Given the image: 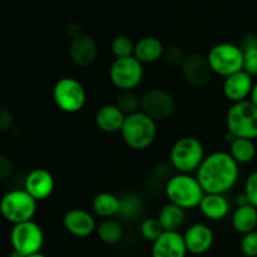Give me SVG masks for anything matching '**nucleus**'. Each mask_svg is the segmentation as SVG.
<instances>
[{
  "label": "nucleus",
  "instance_id": "1",
  "mask_svg": "<svg viewBox=\"0 0 257 257\" xmlns=\"http://www.w3.org/2000/svg\"><path fill=\"white\" fill-rule=\"evenodd\" d=\"M238 163L228 152H213L206 156L196 178L205 193L225 195L232 190L240 177Z\"/></svg>",
  "mask_w": 257,
  "mask_h": 257
},
{
  "label": "nucleus",
  "instance_id": "2",
  "mask_svg": "<svg viewBox=\"0 0 257 257\" xmlns=\"http://www.w3.org/2000/svg\"><path fill=\"white\" fill-rule=\"evenodd\" d=\"M166 197L171 203L183 210H191L200 206L205 191L196 177L188 173H177L167 180L165 185Z\"/></svg>",
  "mask_w": 257,
  "mask_h": 257
},
{
  "label": "nucleus",
  "instance_id": "3",
  "mask_svg": "<svg viewBox=\"0 0 257 257\" xmlns=\"http://www.w3.org/2000/svg\"><path fill=\"white\" fill-rule=\"evenodd\" d=\"M120 136L125 145L132 150H147L157 137V122L141 110L125 117Z\"/></svg>",
  "mask_w": 257,
  "mask_h": 257
},
{
  "label": "nucleus",
  "instance_id": "4",
  "mask_svg": "<svg viewBox=\"0 0 257 257\" xmlns=\"http://www.w3.org/2000/svg\"><path fill=\"white\" fill-rule=\"evenodd\" d=\"M205 148L195 137H182L173 143L170 151V162L177 173L197 172L205 160Z\"/></svg>",
  "mask_w": 257,
  "mask_h": 257
},
{
  "label": "nucleus",
  "instance_id": "5",
  "mask_svg": "<svg viewBox=\"0 0 257 257\" xmlns=\"http://www.w3.org/2000/svg\"><path fill=\"white\" fill-rule=\"evenodd\" d=\"M226 128L236 138L256 140L257 138V107L250 102L233 103L226 113Z\"/></svg>",
  "mask_w": 257,
  "mask_h": 257
},
{
  "label": "nucleus",
  "instance_id": "6",
  "mask_svg": "<svg viewBox=\"0 0 257 257\" xmlns=\"http://www.w3.org/2000/svg\"><path fill=\"white\" fill-rule=\"evenodd\" d=\"M37 202L25 190H13L0 200V213L13 225L28 222L37 213Z\"/></svg>",
  "mask_w": 257,
  "mask_h": 257
},
{
  "label": "nucleus",
  "instance_id": "7",
  "mask_svg": "<svg viewBox=\"0 0 257 257\" xmlns=\"http://www.w3.org/2000/svg\"><path fill=\"white\" fill-rule=\"evenodd\" d=\"M207 60L213 74L226 78L243 70V52L232 43H220L210 49Z\"/></svg>",
  "mask_w": 257,
  "mask_h": 257
},
{
  "label": "nucleus",
  "instance_id": "8",
  "mask_svg": "<svg viewBox=\"0 0 257 257\" xmlns=\"http://www.w3.org/2000/svg\"><path fill=\"white\" fill-rule=\"evenodd\" d=\"M53 100L62 112L78 113L87 103V92L82 83L73 77L57 80L53 87Z\"/></svg>",
  "mask_w": 257,
  "mask_h": 257
},
{
  "label": "nucleus",
  "instance_id": "9",
  "mask_svg": "<svg viewBox=\"0 0 257 257\" xmlns=\"http://www.w3.org/2000/svg\"><path fill=\"white\" fill-rule=\"evenodd\" d=\"M145 77L143 64L135 57L114 59L109 68V79L120 92L135 90L142 83Z\"/></svg>",
  "mask_w": 257,
  "mask_h": 257
},
{
  "label": "nucleus",
  "instance_id": "10",
  "mask_svg": "<svg viewBox=\"0 0 257 257\" xmlns=\"http://www.w3.org/2000/svg\"><path fill=\"white\" fill-rule=\"evenodd\" d=\"M10 243L13 250L24 256L40 252L44 245V232L42 227L33 220L18 223L14 225L10 232Z\"/></svg>",
  "mask_w": 257,
  "mask_h": 257
},
{
  "label": "nucleus",
  "instance_id": "11",
  "mask_svg": "<svg viewBox=\"0 0 257 257\" xmlns=\"http://www.w3.org/2000/svg\"><path fill=\"white\" fill-rule=\"evenodd\" d=\"M145 114L155 119L156 122H162L173 115L176 110V102L170 92L161 88H152L142 95V108Z\"/></svg>",
  "mask_w": 257,
  "mask_h": 257
},
{
  "label": "nucleus",
  "instance_id": "12",
  "mask_svg": "<svg viewBox=\"0 0 257 257\" xmlns=\"http://www.w3.org/2000/svg\"><path fill=\"white\" fill-rule=\"evenodd\" d=\"M180 69L186 82L193 87H205L211 82L213 75L207 57L197 53L186 55Z\"/></svg>",
  "mask_w": 257,
  "mask_h": 257
},
{
  "label": "nucleus",
  "instance_id": "13",
  "mask_svg": "<svg viewBox=\"0 0 257 257\" xmlns=\"http://www.w3.org/2000/svg\"><path fill=\"white\" fill-rule=\"evenodd\" d=\"M65 231L78 238L89 237L97 230L94 216L83 208H72L63 217Z\"/></svg>",
  "mask_w": 257,
  "mask_h": 257
},
{
  "label": "nucleus",
  "instance_id": "14",
  "mask_svg": "<svg viewBox=\"0 0 257 257\" xmlns=\"http://www.w3.org/2000/svg\"><path fill=\"white\" fill-rule=\"evenodd\" d=\"M69 57L77 67L88 68L95 63L98 58V44L90 35L80 34L73 38L69 43Z\"/></svg>",
  "mask_w": 257,
  "mask_h": 257
},
{
  "label": "nucleus",
  "instance_id": "15",
  "mask_svg": "<svg viewBox=\"0 0 257 257\" xmlns=\"http://www.w3.org/2000/svg\"><path fill=\"white\" fill-rule=\"evenodd\" d=\"M54 177L44 168H35L25 177L24 190L37 201L47 200L54 192Z\"/></svg>",
  "mask_w": 257,
  "mask_h": 257
},
{
  "label": "nucleus",
  "instance_id": "16",
  "mask_svg": "<svg viewBox=\"0 0 257 257\" xmlns=\"http://www.w3.org/2000/svg\"><path fill=\"white\" fill-rule=\"evenodd\" d=\"M186 247L193 255H203L211 250L215 241V235L206 223H193L183 233Z\"/></svg>",
  "mask_w": 257,
  "mask_h": 257
},
{
  "label": "nucleus",
  "instance_id": "17",
  "mask_svg": "<svg viewBox=\"0 0 257 257\" xmlns=\"http://www.w3.org/2000/svg\"><path fill=\"white\" fill-rule=\"evenodd\" d=\"M187 252L180 231H165L152 243V257H186Z\"/></svg>",
  "mask_w": 257,
  "mask_h": 257
},
{
  "label": "nucleus",
  "instance_id": "18",
  "mask_svg": "<svg viewBox=\"0 0 257 257\" xmlns=\"http://www.w3.org/2000/svg\"><path fill=\"white\" fill-rule=\"evenodd\" d=\"M253 80L250 74L241 70V72L235 73L232 75H228L225 78L222 84L223 95L227 98L230 102L238 103L247 100L250 97L251 90L253 87Z\"/></svg>",
  "mask_w": 257,
  "mask_h": 257
},
{
  "label": "nucleus",
  "instance_id": "19",
  "mask_svg": "<svg viewBox=\"0 0 257 257\" xmlns=\"http://www.w3.org/2000/svg\"><path fill=\"white\" fill-rule=\"evenodd\" d=\"M124 120L125 115L120 112L119 108L115 104L102 105L94 115V122L97 127L102 132L109 133V135L118 132L120 133Z\"/></svg>",
  "mask_w": 257,
  "mask_h": 257
},
{
  "label": "nucleus",
  "instance_id": "20",
  "mask_svg": "<svg viewBox=\"0 0 257 257\" xmlns=\"http://www.w3.org/2000/svg\"><path fill=\"white\" fill-rule=\"evenodd\" d=\"M198 208L208 220L220 221L223 220L230 212V202L225 195L205 193Z\"/></svg>",
  "mask_w": 257,
  "mask_h": 257
},
{
  "label": "nucleus",
  "instance_id": "21",
  "mask_svg": "<svg viewBox=\"0 0 257 257\" xmlns=\"http://www.w3.org/2000/svg\"><path fill=\"white\" fill-rule=\"evenodd\" d=\"M165 45L158 38L145 37L135 44V55L142 64H152L162 59Z\"/></svg>",
  "mask_w": 257,
  "mask_h": 257
},
{
  "label": "nucleus",
  "instance_id": "22",
  "mask_svg": "<svg viewBox=\"0 0 257 257\" xmlns=\"http://www.w3.org/2000/svg\"><path fill=\"white\" fill-rule=\"evenodd\" d=\"M231 223L233 230L242 236L257 230V208L251 205L237 206L231 217Z\"/></svg>",
  "mask_w": 257,
  "mask_h": 257
},
{
  "label": "nucleus",
  "instance_id": "23",
  "mask_svg": "<svg viewBox=\"0 0 257 257\" xmlns=\"http://www.w3.org/2000/svg\"><path fill=\"white\" fill-rule=\"evenodd\" d=\"M120 207V200L118 196L110 192H100L93 198L92 201V210L99 217L112 218L118 216Z\"/></svg>",
  "mask_w": 257,
  "mask_h": 257
},
{
  "label": "nucleus",
  "instance_id": "24",
  "mask_svg": "<svg viewBox=\"0 0 257 257\" xmlns=\"http://www.w3.org/2000/svg\"><path fill=\"white\" fill-rule=\"evenodd\" d=\"M157 218L165 231H180L186 221V210L168 202L161 208Z\"/></svg>",
  "mask_w": 257,
  "mask_h": 257
},
{
  "label": "nucleus",
  "instance_id": "25",
  "mask_svg": "<svg viewBox=\"0 0 257 257\" xmlns=\"http://www.w3.org/2000/svg\"><path fill=\"white\" fill-rule=\"evenodd\" d=\"M256 145L252 140L236 138L230 145V155L238 165L251 163L256 157Z\"/></svg>",
  "mask_w": 257,
  "mask_h": 257
},
{
  "label": "nucleus",
  "instance_id": "26",
  "mask_svg": "<svg viewBox=\"0 0 257 257\" xmlns=\"http://www.w3.org/2000/svg\"><path fill=\"white\" fill-rule=\"evenodd\" d=\"M120 207L118 216L125 221H136L141 217L143 213V201L142 198L135 193H127V195L119 197Z\"/></svg>",
  "mask_w": 257,
  "mask_h": 257
},
{
  "label": "nucleus",
  "instance_id": "27",
  "mask_svg": "<svg viewBox=\"0 0 257 257\" xmlns=\"http://www.w3.org/2000/svg\"><path fill=\"white\" fill-rule=\"evenodd\" d=\"M98 238L107 245H115L123 238V227L119 221L107 218L103 220L95 230Z\"/></svg>",
  "mask_w": 257,
  "mask_h": 257
},
{
  "label": "nucleus",
  "instance_id": "28",
  "mask_svg": "<svg viewBox=\"0 0 257 257\" xmlns=\"http://www.w3.org/2000/svg\"><path fill=\"white\" fill-rule=\"evenodd\" d=\"M241 49L243 52V72L251 77L257 75V37L248 35L245 38Z\"/></svg>",
  "mask_w": 257,
  "mask_h": 257
},
{
  "label": "nucleus",
  "instance_id": "29",
  "mask_svg": "<svg viewBox=\"0 0 257 257\" xmlns=\"http://www.w3.org/2000/svg\"><path fill=\"white\" fill-rule=\"evenodd\" d=\"M114 104L127 117V115L141 112V108H142V95H138L135 90L119 92V94L115 98Z\"/></svg>",
  "mask_w": 257,
  "mask_h": 257
},
{
  "label": "nucleus",
  "instance_id": "30",
  "mask_svg": "<svg viewBox=\"0 0 257 257\" xmlns=\"http://www.w3.org/2000/svg\"><path fill=\"white\" fill-rule=\"evenodd\" d=\"M135 44L136 43H133V40L127 35H117L110 43V50L115 59L127 58L135 53Z\"/></svg>",
  "mask_w": 257,
  "mask_h": 257
},
{
  "label": "nucleus",
  "instance_id": "31",
  "mask_svg": "<svg viewBox=\"0 0 257 257\" xmlns=\"http://www.w3.org/2000/svg\"><path fill=\"white\" fill-rule=\"evenodd\" d=\"M165 232L163 227L161 226L158 218L155 217H147L142 220L140 225V233L145 240L150 241V242H155L162 233Z\"/></svg>",
  "mask_w": 257,
  "mask_h": 257
},
{
  "label": "nucleus",
  "instance_id": "32",
  "mask_svg": "<svg viewBox=\"0 0 257 257\" xmlns=\"http://www.w3.org/2000/svg\"><path fill=\"white\" fill-rule=\"evenodd\" d=\"M186 54L183 53V50L181 49L177 45H170V47L165 48V53H163L162 59L167 63L171 67H181V64L185 60Z\"/></svg>",
  "mask_w": 257,
  "mask_h": 257
},
{
  "label": "nucleus",
  "instance_id": "33",
  "mask_svg": "<svg viewBox=\"0 0 257 257\" xmlns=\"http://www.w3.org/2000/svg\"><path fill=\"white\" fill-rule=\"evenodd\" d=\"M240 250L246 257H257V230L242 236Z\"/></svg>",
  "mask_w": 257,
  "mask_h": 257
},
{
  "label": "nucleus",
  "instance_id": "34",
  "mask_svg": "<svg viewBox=\"0 0 257 257\" xmlns=\"http://www.w3.org/2000/svg\"><path fill=\"white\" fill-rule=\"evenodd\" d=\"M243 193L247 197L248 203L257 208V171L247 176V178L245 181Z\"/></svg>",
  "mask_w": 257,
  "mask_h": 257
},
{
  "label": "nucleus",
  "instance_id": "35",
  "mask_svg": "<svg viewBox=\"0 0 257 257\" xmlns=\"http://www.w3.org/2000/svg\"><path fill=\"white\" fill-rule=\"evenodd\" d=\"M14 170L15 165L12 158L5 155H0V181L9 180L14 173Z\"/></svg>",
  "mask_w": 257,
  "mask_h": 257
},
{
  "label": "nucleus",
  "instance_id": "36",
  "mask_svg": "<svg viewBox=\"0 0 257 257\" xmlns=\"http://www.w3.org/2000/svg\"><path fill=\"white\" fill-rule=\"evenodd\" d=\"M14 125V117L12 112L4 107H0V133L9 132Z\"/></svg>",
  "mask_w": 257,
  "mask_h": 257
},
{
  "label": "nucleus",
  "instance_id": "37",
  "mask_svg": "<svg viewBox=\"0 0 257 257\" xmlns=\"http://www.w3.org/2000/svg\"><path fill=\"white\" fill-rule=\"evenodd\" d=\"M67 34L69 35L70 38H75L78 35L83 34L82 33V25L77 22H72L67 25Z\"/></svg>",
  "mask_w": 257,
  "mask_h": 257
},
{
  "label": "nucleus",
  "instance_id": "38",
  "mask_svg": "<svg viewBox=\"0 0 257 257\" xmlns=\"http://www.w3.org/2000/svg\"><path fill=\"white\" fill-rule=\"evenodd\" d=\"M236 205L237 206H245V205H250L247 201V197H246L245 193H241V195H238L237 197H236Z\"/></svg>",
  "mask_w": 257,
  "mask_h": 257
},
{
  "label": "nucleus",
  "instance_id": "39",
  "mask_svg": "<svg viewBox=\"0 0 257 257\" xmlns=\"http://www.w3.org/2000/svg\"><path fill=\"white\" fill-rule=\"evenodd\" d=\"M250 102L252 104H255L257 107V82L253 84L252 90H251V94H250Z\"/></svg>",
  "mask_w": 257,
  "mask_h": 257
},
{
  "label": "nucleus",
  "instance_id": "40",
  "mask_svg": "<svg viewBox=\"0 0 257 257\" xmlns=\"http://www.w3.org/2000/svg\"><path fill=\"white\" fill-rule=\"evenodd\" d=\"M9 257H25L24 255H22V253L20 252H18V251H15V250H13L12 251V253H10V256Z\"/></svg>",
  "mask_w": 257,
  "mask_h": 257
},
{
  "label": "nucleus",
  "instance_id": "41",
  "mask_svg": "<svg viewBox=\"0 0 257 257\" xmlns=\"http://www.w3.org/2000/svg\"><path fill=\"white\" fill-rule=\"evenodd\" d=\"M25 257H47V256H45L44 253H42V252H35V253H32V255L25 256Z\"/></svg>",
  "mask_w": 257,
  "mask_h": 257
},
{
  "label": "nucleus",
  "instance_id": "42",
  "mask_svg": "<svg viewBox=\"0 0 257 257\" xmlns=\"http://www.w3.org/2000/svg\"><path fill=\"white\" fill-rule=\"evenodd\" d=\"M84 257H87V256H84Z\"/></svg>",
  "mask_w": 257,
  "mask_h": 257
}]
</instances>
